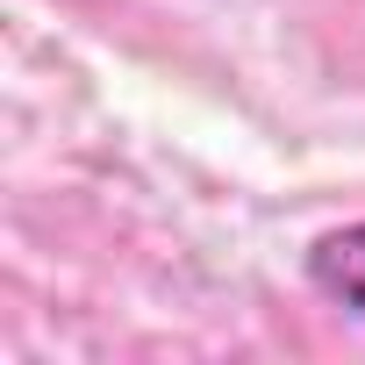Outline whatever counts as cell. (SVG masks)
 I'll return each instance as SVG.
<instances>
[{
	"label": "cell",
	"instance_id": "1",
	"mask_svg": "<svg viewBox=\"0 0 365 365\" xmlns=\"http://www.w3.org/2000/svg\"><path fill=\"white\" fill-rule=\"evenodd\" d=\"M301 272H308V287H315L329 308H344L351 322H365V222L322 230V237L301 251Z\"/></svg>",
	"mask_w": 365,
	"mask_h": 365
}]
</instances>
